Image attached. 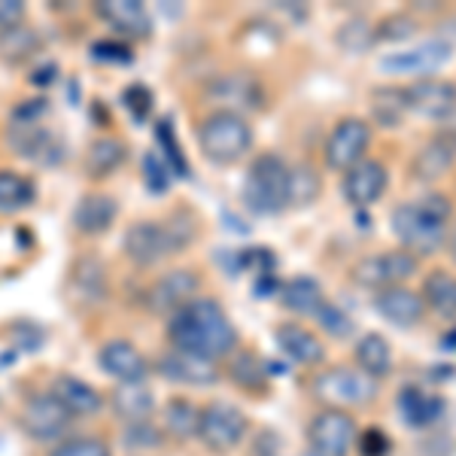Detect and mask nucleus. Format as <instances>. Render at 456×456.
Instances as JSON below:
<instances>
[{"label":"nucleus","mask_w":456,"mask_h":456,"mask_svg":"<svg viewBox=\"0 0 456 456\" xmlns=\"http://www.w3.org/2000/svg\"><path fill=\"white\" fill-rule=\"evenodd\" d=\"M167 347L189 353V356L208 359V362H223L240 347L238 326L219 301L198 296L180 311H174L165 320Z\"/></svg>","instance_id":"nucleus-1"},{"label":"nucleus","mask_w":456,"mask_h":456,"mask_svg":"<svg viewBox=\"0 0 456 456\" xmlns=\"http://www.w3.org/2000/svg\"><path fill=\"white\" fill-rule=\"evenodd\" d=\"M453 216V201L444 192H423L411 201L395 204L389 228H393L399 247L423 262L447 247Z\"/></svg>","instance_id":"nucleus-2"},{"label":"nucleus","mask_w":456,"mask_h":456,"mask_svg":"<svg viewBox=\"0 0 456 456\" xmlns=\"http://www.w3.org/2000/svg\"><path fill=\"white\" fill-rule=\"evenodd\" d=\"M198 225L195 216L186 210H176L167 219H137L125 232V256L137 268H152L165 262L167 256L183 253L195 240Z\"/></svg>","instance_id":"nucleus-3"},{"label":"nucleus","mask_w":456,"mask_h":456,"mask_svg":"<svg viewBox=\"0 0 456 456\" xmlns=\"http://www.w3.org/2000/svg\"><path fill=\"white\" fill-rule=\"evenodd\" d=\"M256 146V131L247 116L232 110H210L198 122V150L216 167H232L244 161Z\"/></svg>","instance_id":"nucleus-4"},{"label":"nucleus","mask_w":456,"mask_h":456,"mask_svg":"<svg viewBox=\"0 0 456 456\" xmlns=\"http://www.w3.org/2000/svg\"><path fill=\"white\" fill-rule=\"evenodd\" d=\"M289 171L292 165L281 152H259L244 176V208L256 216H277L289 208Z\"/></svg>","instance_id":"nucleus-5"},{"label":"nucleus","mask_w":456,"mask_h":456,"mask_svg":"<svg viewBox=\"0 0 456 456\" xmlns=\"http://www.w3.org/2000/svg\"><path fill=\"white\" fill-rule=\"evenodd\" d=\"M249 436V417L244 408L225 402L210 399L201 404V420H198L195 441L213 456H228L238 447H244Z\"/></svg>","instance_id":"nucleus-6"},{"label":"nucleus","mask_w":456,"mask_h":456,"mask_svg":"<svg viewBox=\"0 0 456 456\" xmlns=\"http://www.w3.org/2000/svg\"><path fill=\"white\" fill-rule=\"evenodd\" d=\"M314 399H320L326 408H365L380 395V384L371 380L365 371H359L356 365H332L314 374L311 380Z\"/></svg>","instance_id":"nucleus-7"},{"label":"nucleus","mask_w":456,"mask_h":456,"mask_svg":"<svg viewBox=\"0 0 456 456\" xmlns=\"http://www.w3.org/2000/svg\"><path fill=\"white\" fill-rule=\"evenodd\" d=\"M73 423H77L73 414L64 408L53 389L31 393L25 404H21V414H19L21 432L31 441H37V444H58L61 438L70 436Z\"/></svg>","instance_id":"nucleus-8"},{"label":"nucleus","mask_w":456,"mask_h":456,"mask_svg":"<svg viewBox=\"0 0 456 456\" xmlns=\"http://www.w3.org/2000/svg\"><path fill=\"white\" fill-rule=\"evenodd\" d=\"M359 423L350 411L322 408L307 423V444L314 456H350L356 451Z\"/></svg>","instance_id":"nucleus-9"},{"label":"nucleus","mask_w":456,"mask_h":456,"mask_svg":"<svg viewBox=\"0 0 456 456\" xmlns=\"http://www.w3.org/2000/svg\"><path fill=\"white\" fill-rule=\"evenodd\" d=\"M371 122L362 116H344L326 137V167L335 174H347L353 165L369 159L371 150Z\"/></svg>","instance_id":"nucleus-10"},{"label":"nucleus","mask_w":456,"mask_h":456,"mask_svg":"<svg viewBox=\"0 0 456 456\" xmlns=\"http://www.w3.org/2000/svg\"><path fill=\"white\" fill-rule=\"evenodd\" d=\"M420 271V259L411 256L408 249L395 247V249H384V253H374V256H365L353 265V281L365 289H389V286H404L411 277Z\"/></svg>","instance_id":"nucleus-11"},{"label":"nucleus","mask_w":456,"mask_h":456,"mask_svg":"<svg viewBox=\"0 0 456 456\" xmlns=\"http://www.w3.org/2000/svg\"><path fill=\"white\" fill-rule=\"evenodd\" d=\"M404 88L408 116H420L426 122H451L456 116V83L444 77L411 79Z\"/></svg>","instance_id":"nucleus-12"},{"label":"nucleus","mask_w":456,"mask_h":456,"mask_svg":"<svg viewBox=\"0 0 456 456\" xmlns=\"http://www.w3.org/2000/svg\"><path fill=\"white\" fill-rule=\"evenodd\" d=\"M198 292H201V274H198V271L171 268L150 283V289H146V296H143V305L150 314L165 316L167 320L174 311H180L183 305L198 298Z\"/></svg>","instance_id":"nucleus-13"},{"label":"nucleus","mask_w":456,"mask_h":456,"mask_svg":"<svg viewBox=\"0 0 456 456\" xmlns=\"http://www.w3.org/2000/svg\"><path fill=\"white\" fill-rule=\"evenodd\" d=\"M453 58V43L447 40H426L411 49H399L380 58V70L393 73V77H436L441 68H447Z\"/></svg>","instance_id":"nucleus-14"},{"label":"nucleus","mask_w":456,"mask_h":456,"mask_svg":"<svg viewBox=\"0 0 456 456\" xmlns=\"http://www.w3.org/2000/svg\"><path fill=\"white\" fill-rule=\"evenodd\" d=\"M6 141L19 159L37 161V165H55L64 156V143L53 128H46L40 119H19L12 116L6 128Z\"/></svg>","instance_id":"nucleus-15"},{"label":"nucleus","mask_w":456,"mask_h":456,"mask_svg":"<svg viewBox=\"0 0 456 456\" xmlns=\"http://www.w3.org/2000/svg\"><path fill=\"white\" fill-rule=\"evenodd\" d=\"M98 365L116 384H146V378L152 371V362L128 338H110V341L101 344Z\"/></svg>","instance_id":"nucleus-16"},{"label":"nucleus","mask_w":456,"mask_h":456,"mask_svg":"<svg viewBox=\"0 0 456 456\" xmlns=\"http://www.w3.org/2000/svg\"><path fill=\"white\" fill-rule=\"evenodd\" d=\"M344 198L356 210H365L371 204H378L389 189V171L380 159H365L359 165H353L341 180Z\"/></svg>","instance_id":"nucleus-17"},{"label":"nucleus","mask_w":456,"mask_h":456,"mask_svg":"<svg viewBox=\"0 0 456 456\" xmlns=\"http://www.w3.org/2000/svg\"><path fill=\"white\" fill-rule=\"evenodd\" d=\"M456 165V131L441 128L429 141L420 146L414 159H411V180L417 183H436L447 176Z\"/></svg>","instance_id":"nucleus-18"},{"label":"nucleus","mask_w":456,"mask_h":456,"mask_svg":"<svg viewBox=\"0 0 456 456\" xmlns=\"http://www.w3.org/2000/svg\"><path fill=\"white\" fill-rule=\"evenodd\" d=\"M374 311H378L389 326H395V329H414V326H420L426 316H429L420 289H411L408 283L374 292Z\"/></svg>","instance_id":"nucleus-19"},{"label":"nucleus","mask_w":456,"mask_h":456,"mask_svg":"<svg viewBox=\"0 0 456 456\" xmlns=\"http://www.w3.org/2000/svg\"><path fill=\"white\" fill-rule=\"evenodd\" d=\"M208 94L216 104V110H232V113L247 116L249 110H262L265 107V92L262 83L249 73H225V77H216L208 88Z\"/></svg>","instance_id":"nucleus-20"},{"label":"nucleus","mask_w":456,"mask_h":456,"mask_svg":"<svg viewBox=\"0 0 456 456\" xmlns=\"http://www.w3.org/2000/svg\"><path fill=\"white\" fill-rule=\"evenodd\" d=\"M156 371L165 380L180 384V387H213L219 380V374H223V369H219L216 362H208V359L189 356V353H180L171 347L156 359Z\"/></svg>","instance_id":"nucleus-21"},{"label":"nucleus","mask_w":456,"mask_h":456,"mask_svg":"<svg viewBox=\"0 0 456 456\" xmlns=\"http://www.w3.org/2000/svg\"><path fill=\"white\" fill-rule=\"evenodd\" d=\"M274 341L281 353L289 362L301 365V369H316V365L326 362V344L316 338L314 329L301 326V322L289 320V322H281L274 329Z\"/></svg>","instance_id":"nucleus-22"},{"label":"nucleus","mask_w":456,"mask_h":456,"mask_svg":"<svg viewBox=\"0 0 456 456\" xmlns=\"http://www.w3.org/2000/svg\"><path fill=\"white\" fill-rule=\"evenodd\" d=\"M110 296V274L107 265L98 256H79L70 268V298L77 305L98 307Z\"/></svg>","instance_id":"nucleus-23"},{"label":"nucleus","mask_w":456,"mask_h":456,"mask_svg":"<svg viewBox=\"0 0 456 456\" xmlns=\"http://www.w3.org/2000/svg\"><path fill=\"white\" fill-rule=\"evenodd\" d=\"M53 393L61 399L64 408L73 414V420H88V417H98L107 408V399L101 395L98 387H92L88 380L77 378V374H58L53 380Z\"/></svg>","instance_id":"nucleus-24"},{"label":"nucleus","mask_w":456,"mask_h":456,"mask_svg":"<svg viewBox=\"0 0 456 456\" xmlns=\"http://www.w3.org/2000/svg\"><path fill=\"white\" fill-rule=\"evenodd\" d=\"M116 216H119V204H116L113 195L107 192H88L77 201L73 208V228L86 238H98V234H107L110 228L116 225Z\"/></svg>","instance_id":"nucleus-25"},{"label":"nucleus","mask_w":456,"mask_h":456,"mask_svg":"<svg viewBox=\"0 0 456 456\" xmlns=\"http://www.w3.org/2000/svg\"><path fill=\"white\" fill-rule=\"evenodd\" d=\"M395 408H399L404 426L411 429H429L441 420L447 402L441 393H432V389L423 387H402L399 399H395Z\"/></svg>","instance_id":"nucleus-26"},{"label":"nucleus","mask_w":456,"mask_h":456,"mask_svg":"<svg viewBox=\"0 0 456 456\" xmlns=\"http://www.w3.org/2000/svg\"><path fill=\"white\" fill-rule=\"evenodd\" d=\"M107 408L113 411V417L122 426H128V423L152 420L159 402H156V393L146 384H116V389L107 399Z\"/></svg>","instance_id":"nucleus-27"},{"label":"nucleus","mask_w":456,"mask_h":456,"mask_svg":"<svg viewBox=\"0 0 456 456\" xmlns=\"http://www.w3.org/2000/svg\"><path fill=\"white\" fill-rule=\"evenodd\" d=\"M94 12L125 37H137L141 40V37L152 34V19L141 0H104V4H94Z\"/></svg>","instance_id":"nucleus-28"},{"label":"nucleus","mask_w":456,"mask_h":456,"mask_svg":"<svg viewBox=\"0 0 456 456\" xmlns=\"http://www.w3.org/2000/svg\"><path fill=\"white\" fill-rule=\"evenodd\" d=\"M353 365L380 384V380H387L395 371L393 347H389V341L380 332H365L356 341V347H353Z\"/></svg>","instance_id":"nucleus-29"},{"label":"nucleus","mask_w":456,"mask_h":456,"mask_svg":"<svg viewBox=\"0 0 456 456\" xmlns=\"http://www.w3.org/2000/svg\"><path fill=\"white\" fill-rule=\"evenodd\" d=\"M198 420H201V404L186 395H174L161 404V429H165L167 441H176V444L195 441Z\"/></svg>","instance_id":"nucleus-30"},{"label":"nucleus","mask_w":456,"mask_h":456,"mask_svg":"<svg viewBox=\"0 0 456 456\" xmlns=\"http://www.w3.org/2000/svg\"><path fill=\"white\" fill-rule=\"evenodd\" d=\"M369 110H371V128L384 131H399L404 119H408V104H404V88L402 86H378L369 94Z\"/></svg>","instance_id":"nucleus-31"},{"label":"nucleus","mask_w":456,"mask_h":456,"mask_svg":"<svg viewBox=\"0 0 456 456\" xmlns=\"http://www.w3.org/2000/svg\"><path fill=\"white\" fill-rule=\"evenodd\" d=\"M420 296L426 301V311L438 314L444 320H456V274L447 268H432L423 277Z\"/></svg>","instance_id":"nucleus-32"},{"label":"nucleus","mask_w":456,"mask_h":456,"mask_svg":"<svg viewBox=\"0 0 456 456\" xmlns=\"http://www.w3.org/2000/svg\"><path fill=\"white\" fill-rule=\"evenodd\" d=\"M225 378L232 380L234 387L249 389V393H262L265 384H268V362L253 350H234L228 356L225 365Z\"/></svg>","instance_id":"nucleus-33"},{"label":"nucleus","mask_w":456,"mask_h":456,"mask_svg":"<svg viewBox=\"0 0 456 456\" xmlns=\"http://www.w3.org/2000/svg\"><path fill=\"white\" fill-rule=\"evenodd\" d=\"M125 159H128V146L119 137L107 134V137H98V141H92L86 152V174L92 176V180H104V176L116 174L119 167L125 165Z\"/></svg>","instance_id":"nucleus-34"},{"label":"nucleus","mask_w":456,"mask_h":456,"mask_svg":"<svg viewBox=\"0 0 456 456\" xmlns=\"http://www.w3.org/2000/svg\"><path fill=\"white\" fill-rule=\"evenodd\" d=\"M281 305L286 307L289 314L296 316H314L316 307L326 301L322 296V286L314 281V277H292V281H286L281 286Z\"/></svg>","instance_id":"nucleus-35"},{"label":"nucleus","mask_w":456,"mask_h":456,"mask_svg":"<svg viewBox=\"0 0 456 456\" xmlns=\"http://www.w3.org/2000/svg\"><path fill=\"white\" fill-rule=\"evenodd\" d=\"M119 441H122L125 451H131L137 456H150V453H159L167 447L165 429H161V423H156V420H141V423L122 426Z\"/></svg>","instance_id":"nucleus-36"},{"label":"nucleus","mask_w":456,"mask_h":456,"mask_svg":"<svg viewBox=\"0 0 456 456\" xmlns=\"http://www.w3.org/2000/svg\"><path fill=\"white\" fill-rule=\"evenodd\" d=\"M34 198H37V186L31 176L10 171V167L0 171V213H19L31 208Z\"/></svg>","instance_id":"nucleus-37"},{"label":"nucleus","mask_w":456,"mask_h":456,"mask_svg":"<svg viewBox=\"0 0 456 456\" xmlns=\"http://www.w3.org/2000/svg\"><path fill=\"white\" fill-rule=\"evenodd\" d=\"M34 53H40V34L34 28L19 25L0 34V58L6 64H25L28 58H34Z\"/></svg>","instance_id":"nucleus-38"},{"label":"nucleus","mask_w":456,"mask_h":456,"mask_svg":"<svg viewBox=\"0 0 456 456\" xmlns=\"http://www.w3.org/2000/svg\"><path fill=\"white\" fill-rule=\"evenodd\" d=\"M322 192L320 174L311 165H292L289 171V208H307Z\"/></svg>","instance_id":"nucleus-39"},{"label":"nucleus","mask_w":456,"mask_h":456,"mask_svg":"<svg viewBox=\"0 0 456 456\" xmlns=\"http://www.w3.org/2000/svg\"><path fill=\"white\" fill-rule=\"evenodd\" d=\"M314 322L322 329L329 338H335V341H347V338L356 335V320L344 311V307L332 305V301H322L320 307L314 311Z\"/></svg>","instance_id":"nucleus-40"},{"label":"nucleus","mask_w":456,"mask_h":456,"mask_svg":"<svg viewBox=\"0 0 456 456\" xmlns=\"http://www.w3.org/2000/svg\"><path fill=\"white\" fill-rule=\"evenodd\" d=\"M417 31H420V21L411 12H389L374 25V43H404V40H414Z\"/></svg>","instance_id":"nucleus-41"},{"label":"nucleus","mask_w":456,"mask_h":456,"mask_svg":"<svg viewBox=\"0 0 456 456\" xmlns=\"http://www.w3.org/2000/svg\"><path fill=\"white\" fill-rule=\"evenodd\" d=\"M46 456H113V447L101 436H68L49 447Z\"/></svg>","instance_id":"nucleus-42"},{"label":"nucleus","mask_w":456,"mask_h":456,"mask_svg":"<svg viewBox=\"0 0 456 456\" xmlns=\"http://www.w3.org/2000/svg\"><path fill=\"white\" fill-rule=\"evenodd\" d=\"M171 125H174V122L161 119V122H159V128H156L159 143H165V146H167V150H165V165L171 167V174L189 176V165H186V159H183L180 143H176V137H174V128H171Z\"/></svg>","instance_id":"nucleus-43"},{"label":"nucleus","mask_w":456,"mask_h":456,"mask_svg":"<svg viewBox=\"0 0 456 456\" xmlns=\"http://www.w3.org/2000/svg\"><path fill=\"white\" fill-rule=\"evenodd\" d=\"M356 451L359 456H389L393 453V438L384 429H378V426H369L365 432H359Z\"/></svg>","instance_id":"nucleus-44"},{"label":"nucleus","mask_w":456,"mask_h":456,"mask_svg":"<svg viewBox=\"0 0 456 456\" xmlns=\"http://www.w3.org/2000/svg\"><path fill=\"white\" fill-rule=\"evenodd\" d=\"M143 180L152 192H165L167 183H171V167L165 165V159H159L156 152H146L143 159Z\"/></svg>","instance_id":"nucleus-45"},{"label":"nucleus","mask_w":456,"mask_h":456,"mask_svg":"<svg viewBox=\"0 0 456 456\" xmlns=\"http://www.w3.org/2000/svg\"><path fill=\"white\" fill-rule=\"evenodd\" d=\"M240 265H244L247 271H253V274H274V256H271V249H262V247H249L240 253Z\"/></svg>","instance_id":"nucleus-46"},{"label":"nucleus","mask_w":456,"mask_h":456,"mask_svg":"<svg viewBox=\"0 0 456 456\" xmlns=\"http://www.w3.org/2000/svg\"><path fill=\"white\" fill-rule=\"evenodd\" d=\"M25 19H28V6L21 0H0V34L25 25Z\"/></svg>","instance_id":"nucleus-47"},{"label":"nucleus","mask_w":456,"mask_h":456,"mask_svg":"<svg viewBox=\"0 0 456 456\" xmlns=\"http://www.w3.org/2000/svg\"><path fill=\"white\" fill-rule=\"evenodd\" d=\"M92 58L94 61H113V64H128L131 61L128 49L116 40H98L92 46Z\"/></svg>","instance_id":"nucleus-48"},{"label":"nucleus","mask_w":456,"mask_h":456,"mask_svg":"<svg viewBox=\"0 0 456 456\" xmlns=\"http://www.w3.org/2000/svg\"><path fill=\"white\" fill-rule=\"evenodd\" d=\"M150 88L143 86H131L128 92H125V107L134 113V119H146V113H150Z\"/></svg>","instance_id":"nucleus-49"},{"label":"nucleus","mask_w":456,"mask_h":456,"mask_svg":"<svg viewBox=\"0 0 456 456\" xmlns=\"http://www.w3.org/2000/svg\"><path fill=\"white\" fill-rule=\"evenodd\" d=\"M441 350L456 353V326H453V329H447V332L441 335Z\"/></svg>","instance_id":"nucleus-50"},{"label":"nucleus","mask_w":456,"mask_h":456,"mask_svg":"<svg viewBox=\"0 0 456 456\" xmlns=\"http://www.w3.org/2000/svg\"><path fill=\"white\" fill-rule=\"evenodd\" d=\"M447 253H451V259L456 265V223L451 225V234H447Z\"/></svg>","instance_id":"nucleus-51"}]
</instances>
